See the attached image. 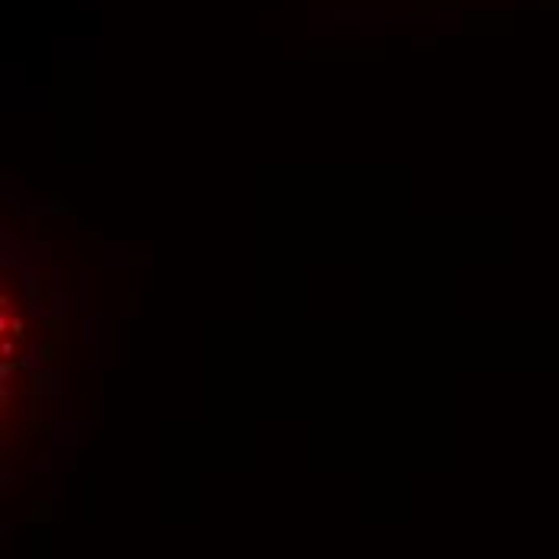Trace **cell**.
Masks as SVG:
<instances>
[]
</instances>
